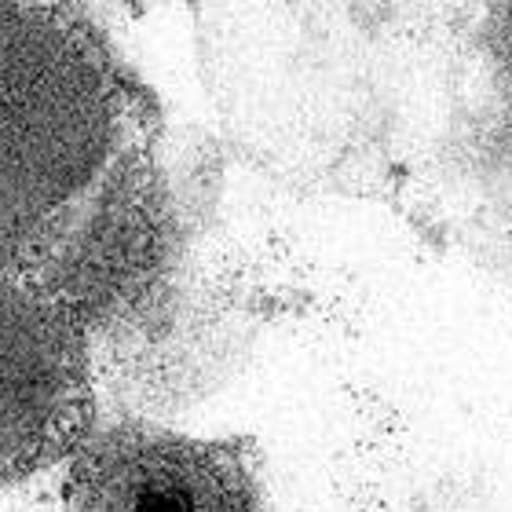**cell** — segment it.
<instances>
[{
  "label": "cell",
  "instance_id": "cell-3",
  "mask_svg": "<svg viewBox=\"0 0 512 512\" xmlns=\"http://www.w3.org/2000/svg\"><path fill=\"white\" fill-rule=\"evenodd\" d=\"M66 512H267L249 443L154 421L92 428L63 480Z\"/></svg>",
  "mask_w": 512,
  "mask_h": 512
},
{
  "label": "cell",
  "instance_id": "cell-4",
  "mask_svg": "<svg viewBox=\"0 0 512 512\" xmlns=\"http://www.w3.org/2000/svg\"><path fill=\"white\" fill-rule=\"evenodd\" d=\"M491 63L505 107L512 114V0H498L491 22Z\"/></svg>",
  "mask_w": 512,
  "mask_h": 512
},
{
  "label": "cell",
  "instance_id": "cell-2",
  "mask_svg": "<svg viewBox=\"0 0 512 512\" xmlns=\"http://www.w3.org/2000/svg\"><path fill=\"white\" fill-rule=\"evenodd\" d=\"M96 428L85 319L33 271H0V487L70 461Z\"/></svg>",
  "mask_w": 512,
  "mask_h": 512
},
{
  "label": "cell",
  "instance_id": "cell-1",
  "mask_svg": "<svg viewBox=\"0 0 512 512\" xmlns=\"http://www.w3.org/2000/svg\"><path fill=\"white\" fill-rule=\"evenodd\" d=\"M147 88L77 0H0V271H33L154 143Z\"/></svg>",
  "mask_w": 512,
  "mask_h": 512
}]
</instances>
